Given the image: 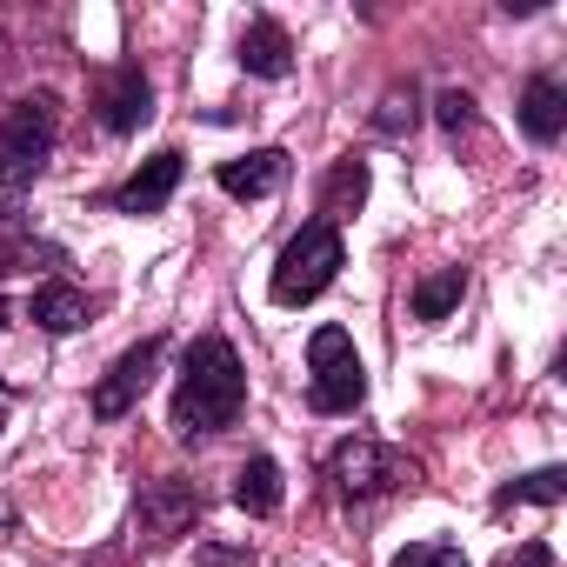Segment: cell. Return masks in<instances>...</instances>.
<instances>
[{
  "mask_svg": "<svg viewBox=\"0 0 567 567\" xmlns=\"http://www.w3.org/2000/svg\"><path fill=\"white\" fill-rule=\"evenodd\" d=\"M520 567H554V560H547V547H540V540H527V547H520Z\"/></svg>",
  "mask_w": 567,
  "mask_h": 567,
  "instance_id": "44dd1931",
  "label": "cell"
},
{
  "mask_svg": "<svg viewBox=\"0 0 567 567\" xmlns=\"http://www.w3.org/2000/svg\"><path fill=\"white\" fill-rule=\"evenodd\" d=\"M361 200H368V167H361V161H341V167H334V181H328V200H321L328 214H321V220L334 227V220H341V214H354Z\"/></svg>",
  "mask_w": 567,
  "mask_h": 567,
  "instance_id": "2e32d148",
  "label": "cell"
},
{
  "mask_svg": "<svg viewBox=\"0 0 567 567\" xmlns=\"http://www.w3.org/2000/svg\"><path fill=\"white\" fill-rule=\"evenodd\" d=\"M161 354H167V341H161V334H147L141 348H127V354L107 368V381L94 388V414H101V421H121V414H127V408H134V401L154 388V368H161Z\"/></svg>",
  "mask_w": 567,
  "mask_h": 567,
  "instance_id": "8992f818",
  "label": "cell"
},
{
  "mask_svg": "<svg viewBox=\"0 0 567 567\" xmlns=\"http://www.w3.org/2000/svg\"><path fill=\"white\" fill-rule=\"evenodd\" d=\"M101 127L107 134H134V127H147V114H154V87H147V74L141 68H114L107 81H101Z\"/></svg>",
  "mask_w": 567,
  "mask_h": 567,
  "instance_id": "ba28073f",
  "label": "cell"
},
{
  "mask_svg": "<svg viewBox=\"0 0 567 567\" xmlns=\"http://www.w3.org/2000/svg\"><path fill=\"white\" fill-rule=\"evenodd\" d=\"M240 401H247V374H240L234 348L220 334H200L181 361V381H174V434L207 441V434L240 421Z\"/></svg>",
  "mask_w": 567,
  "mask_h": 567,
  "instance_id": "6da1fadb",
  "label": "cell"
},
{
  "mask_svg": "<svg viewBox=\"0 0 567 567\" xmlns=\"http://www.w3.org/2000/svg\"><path fill=\"white\" fill-rule=\"evenodd\" d=\"M8 328H14V308H8V301H0V341H8ZM0 381H8V374H0Z\"/></svg>",
  "mask_w": 567,
  "mask_h": 567,
  "instance_id": "7402d4cb",
  "label": "cell"
},
{
  "mask_svg": "<svg viewBox=\"0 0 567 567\" xmlns=\"http://www.w3.org/2000/svg\"><path fill=\"white\" fill-rule=\"evenodd\" d=\"M220 194H234V200H260V194H274L280 181H288V154L280 147H254V154H234V161H220Z\"/></svg>",
  "mask_w": 567,
  "mask_h": 567,
  "instance_id": "30bf717a",
  "label": "cell"
},
{
  "mask_svg": "<svg viewBox=\"0 0 567 567\" xmlns=\"http://www.w3.org/2000/svg\"><path fill=\"white\" fill-rule=\"evenodd\" d=\"M414 121H421V107H414V87H408V94L394 87V94L381 101V114H374V127H381V134H401V127H414Z\"/></svg>",
  "mask_w": 567,
  "mask_h": 567,
  "instance_id": "d6986e66",
  "label": "cell"
},
{
  "mask_svg": "<svg viewBox=\"0 0 567 567\" xmlns=\"http://www.w3.org/2000/svg\"><path fill=\"white\" fill-rule=\"evenodd\" d=\"M174 187H181V154L174 147H161L154 161H141L134 174H127V187L114 194V214H161L167 200H174Z\"/></svg>",
  "mask_w": 567,
  "mask_h": 567,
  "instance_id": "9c48e42d",
  "label": "cell"
},
{
  "mask_svg": "<svg viewBox=\"0 0 567 567\" xmlns=\"http://www.w3.org/2000/svg\"><path fill=\"white\" fill-rule=\"evenodd\" d=\"M334 274H341V234L328 227V220H308L288 247H280V260H274V301L280 308H308L315 295H328L334 288Z\"/></svg>",
  "mask_w": 567,
  "mask_h": 567,
  "instance_id": "7a4b0ae2",
  "label": "cell"
},
{
  "mask_svg": "<svg viewBox=\"0 0 567 567\" xmlns=\"http://www.w3.org/2000/svg\"><path fill=\"white\" fill-rule=\"evenodd\" d=\"M234 501H240L247 514H260V520H267V514L280 507V467H274L267 454H254V461L234 474Z\"/></svg>",
  "mask_w": 567,
  "mask_h": 567,
  "instance_id": "5bb4252c",
  "label": "cell"
},
{
  "mask_svg": "<svg viewBox=\"0 0 567 567\" xmlns=\"http://www.w3.org/2000/svg\"><path fill=\"white\" fill-rule=\"evenodd\" d=\"M394 567H467V554L454 540H414V547L394 554Z\"/></svg>",
  "mask_w": 567,
  "mask_h": 567,
  "instance_id": "ac0fdd59",
  "label": "cell"
},
{
  "mask_svg": "<svg viewBox=\"0 0 567 567\" xmlns=\"http://www.w3.org/2000/svg\"><path fill=\"white\" fill-rule=\"evenodd\" d=\"M54 134H61V107L48 101V94H34V101H21L14 114H8V127H0V187H28L41 167H48V154H54Z\"/></svg>",
  "mask_w": 567,
  "mask_h": 567,
  "instance_id": "3957f363",
  "label": "cell"
},
{
  "mask_svg": "<svg viewBox=\"0 0 567 567\" xmlns=\"http://www.w3.org/2000/svg\"><path fill=\"white\" fill-rule=\"evenodd\" d=\"M28 321L41 334H74V328H87V295L68 288V280H48V288H34V301H28Z\"/></svg>",
  "mask_w": 567,
  "mask_h": 567,
  "instance_id": "4fadbf2b",
  "label": "cell"
},
{
  "mask_svg": "<svg viewBox=\"0 0 567 567\" xmlns=\"http://www.w3.org/2000/svg\"><path fill=\"white\" fill-rule=\"evenodd\" d=\"M240 68L260 74V81H280V74L295 68V41H288V28L267 21V14L247 21V28H240Z\"/></svg>",
  "mask_w": 567,
  "mask_h": 567,
  "instance_id": "8fae6325",
  "label": "cell"
},
{
  "mask_svg": "<svg viewBox=\"0 0 567 567\" xmlns=\"http://www.w3.org/2000/svg\"><path fill=\"white\" fill-rule=\"evenodd\" d=\"M308 368H315V408H321V414H354V408L368 401V368H361L348 328H315Z\"/></svg>",
  "mask_w": 567,
  "mask_h": 567,
  "instance_id": "277c9868",
  "label": "cell"
},
{
  "mask_svg": "<svg viewBox=\"0 0 567 567\" xmlns=\"http://www.w3.org/2000/svg\"><path fill=\"white\" fill-rule=\"evenodd\" d=\"M328 481H334V494H341V501H381V494H394V487L408 481V461H401L388 441L354 434V441H341V447H334Z\"/></svg>",
  "mask_w": 567,
  "mask_h": 567,
  "instance_id": "5b68a950",
  "label": "cell"
},
{
  "mask_svg": "<svg viewBox=\"0 0 567 567\" xmlns=\"http://www.w3.org/2000/svg\"><path fill=\"white\" fill-rule=\"evenodd\" d=\"M461 295H467V274H461V267L427 274L421 288H414V321H447V315L461 308Z\"/></svg>",
  "mask_w": 567,
  "mask_h": 567,
  "instance_id": "9a60e30c",
  "label": "cell"
},
{
  "mask_svg": "<svg viewBox=\"0 0 567 567\" xmlns=\"http://www.w3.org/2000/svg\"><path fill=\"white\" fill-rule=\"evenodd\" d=\"M0 427H8V408H0Z\"/></svg>",
  "mask_w": 567,
  "mask_h": 567,
  "instance_id": "603a6c76",
  "label": "cell"
},
{
  "mask_svg": "<svg viewBox=\"0 0 567 567\" xmlns=\"http://www.w3.org/2000/svg\"><path fill=\"white\" fill-rule=\"evenodd\" d=\"M434 114H441V127H447V134H461V127H474V94L447 87V94L434 101Z\"/></svg>",
  "mask_w": 567,
  "mask_h": 567,
  "instance_id": "ffe728a7",
  "label": "cell"
},
{
  "mask_svg": "<svg viewBox=\"0 0 567 567\" xmlns=\"http://www.w3.org/2000/svg\"><path fill=\"white\" fill-rule=\"evenodd\" d=\"M520 127H527V141H540V147L567 134V94H560L554 74H534V81L520 87Z\"/></svg>",
  "mask_w": 567,
  "mask_h": 567,
  "instance_id": "7c38bea8",
  "label": "cell"
},
{
  "mask_svg": "<svg viewBox=\"0 0 567 567\" xmlns=\"http://www.w3.org/2000/svg\"><path fill=\"white\" fill-rule=\"evenodd\" d=\"M567 494V474L560 467H540V474H527V481H514V487H501V507H514V501H534V507H554Z\"/></svg>",
  "mask_w": 567,
  "mask_h": 567,
  "instance_id": "e0dca14e",
  "label": "cell"
},
{
  "mask_svg": "<svg viewBox=\"0 0 567 567\" xmlns=\"http://www.w3.org/2000/svg\"><path fill=\"white\" fill-rule=\"evenodd\" d=\"M200 520V494L187 487V481H154L147 494H141V507H134V527L147 534V540H174V534H187Z\"/></svg>",
  "mask_w": 567,
  "mask_h": 567,
  "instance_id": "52a82bcc",
  "label": "cell"
}]
</instances>
